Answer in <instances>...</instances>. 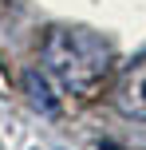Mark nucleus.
<instances>
[{
  "mask_svg": "<svg viewBox=\"0 0 146 150\" xmlns=\"http://www.w3.org/2000/svg\"><path fill=\"white\" fill-rule=\"evenodd\" d=\"M39 59L63 91L91 99L111 71V47L83 28H51L39 44Z\"/></svg>",
  "mask_w": 146,
  "mask_h": 150,
  "instance_id": "1",
  "label": "nucleus"
},
{
  "mask_svg": "<svg viewBox=\"0 0 146 150\" xmlns=\"http://www.w3.org/2000/svg\"><path fill=\"white\" fill-rule=\"evenodd\" d=\"M115 107H118V115H126V119L146 122V55L134 59L130 67H126V75L118 79V87H115Z\"/></svg>",
  "mask_w": 146,
  "mask_h": 150,
  "instance_id": "2",
  "label": "nucleus"
},
{
  "mask_svg": "<svg viewBox=\"0 0 146 150\" xmlns=\"http://www.w3.org/2000/svg\"><path fill=\"white\" fill-rule=\"evenodd\" d=\"M24 87H28V95H32V107H39L44 115H55V99H51L47 83L39 79L36 71H28V75H24Z\"/></svg>",
  "mask_w": 146,
  "mask_h": 150,
  "instance_id": "3",
  "label": "nucleus"
}]
</instances>
